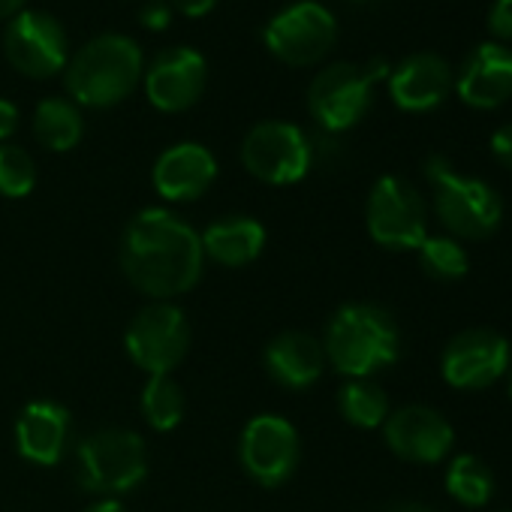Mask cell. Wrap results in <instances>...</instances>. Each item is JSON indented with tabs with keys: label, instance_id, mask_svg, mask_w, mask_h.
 <instances>
[{
	"label": "cell",
	"instance_id": "1",
	"mask_svg": "<svg viewBox=\"0 0 512 512\" xmlns=\"http://www.w3.org/2000/svg\"><path fill=\"white\" fill-rule=\"evenodd\" d=\"M205 266L199 232L169 208H142L121 235V269L154 302L190 293Z\"/></svg>",
	"mask_w": 512,
	"mask_h": 512
},
{
	"label": "cell",
	"instance_id": "2",
	"mask_svg": "<svg viewBox=\"0 0 512 512\" xmlns=\"http://www.w3.org/2000/svg\"><path fill=\"white\" fill-rule=\"evenodd\" d=\"M145 73L142 46L127 34H100L88 40L64 70L67 94L85 109H112L124 103Z\"/></svg>",
	"mask_w": 512,
	"mask_h": 512
},
{
	"label": "cell",
	"instance_id": "3",
	"mask_svg": "<svg viewBox=\"0 0 512 512\" xmlns=\"http://www.w3.org/2000/svg\"><path fill=\"white\" fill-rule=\"evenodd\" d=\"M326 362L350 377V380H371L377 371L389 368L401 353V332L392 314L380 305L356 302L344 305L323 338Z\"/></svg>",
	"mask_w": 512,
	"mask_h": 512
},
{
	"label": "cell",
	"instance_id": "4",
	"mask_svg": "<svg viewBox=\"0 0 512 512\" xmlns=\"http://www.w3.org/2000/svg\"><path fill=\"white\" fill-rule=\"evenodd\" d=\"M425 175L434 190L437 220L452 238L482 241L500 226L503 199L488 181L455 172V166L440 154L428 157Z\"/></svg>",
	"mask_w": 512,
	"mask_h": 512
},
{
	"label": "cell",
	"instance_id": "5",
	"mask_svg": "<svg viewBox=\"0 0 512 512\" xmlns=\"http://www.w3.org/2000/svg\"><path fill=\"white\" fill-rule=\"evenodd\" d=\"M76 473L85 491L118 497L133 491L148 473V446L130 428H103L76 449Z\"/></svg>",
	"mask_w": 512,
	"mask_h": 512
},
{
	"label": "cell",
	"instance_id": "6",
	"mask_svg": "<svg viewBox=\"0 0 512 512\" xmlns=\"http://www.w3.org/2000/svg\"><path fill=\"white\" fill-rule=\"evenodd\" d=\"M380 79H389L386 61H371L365 67L338 61L323 67L308 88L311 118L326 133H344L356 127L368 115L374 100V82Z\"/></svg>",
	"mask_w": 512,
	"mask_h": 512
},
{
	"label": "cell",
	"instance_id": "7",
	"mask_svg": "<svg viewBox=\"0 0 512 512\" xmlns=\"http://www.w3.org/2000/svg\"><path fill=\"white\" fill-rule=\"evenodd\" d=\"M338 40V19L329 7L317 0H296L269 19L263 28L266 49L287 67H314L320 64Z\"/></svg>",
	"mask_w": 512,
	"mask_h": 512
},
{
	"label": "cell",
	"instance_id": "8",
	"mask_svg": "<svg viewBox=\"0 0 512 512\" xmlns=\"http://www.w3.org/2000/svg\"><path fill=\"white\" fill-rule=\"evenodd\" d=\"M241 163L256 181L287 187L311 172L314 145L308 133L290 121H260L241 142Z\"/></svg>",
	"mask_w": 512,
	"mask_h": 512
},
{
	"label": "cell",
	"instance_id": "9",
	"mask_svg": "<svg viewBox=\"0 0 512 512\" xmlns=\"http://www.w3.org/2000/svg\"><path fill=\"white\" fill-rule=\"evenodd\" d=\"M371 238L386 250H416L428 238V211L419 190L398 175H383L365 205Z\"/></svg>",
	"mask_w": 512,
	"mask_h": 512
},
{
	"label": "cell",
	"instance_id": "10",
	"mask_svg": "<svg viewBox=\"0 0 512 512\" xmlns=\"http://www.w3.org/2000/svg\"><path fill=\"white\" fill-rule=\"evenodd\" d=\"M127 356L148 377L172 374L190 350V323L172 302H154L142 308L124 332Z\"/></svg>",
	"mask_w": 512,
	"mask_h": 512
},
{
	"label": "cell",
	"instance_id": "11",
	"mask_svg": "<svg viewBox=\"0 0 512 512\" xmlns=\"http://www.w3.org/2000/svg\"><path fill=\"white\" fill-rule=\"evenodd\" d=\"M4 55L19 76L34 82L52 79L70 64L67 28L43 10H22L7 22Z\"/></svg>",
	"mask_w": 512,
	"mask_h": 512
},
{
	"label": "cell",
	"instance_id": "12",
	"mask_svg": "<svg viewBox=\"0 0 512 512\" xmlns=\"http://www.w3.org/2000/svg\"><path fill=\"white\" fill-rule=\"evenodd\" d=\"M299 455H302V443L296 425L275 413L253 416L238 440L241 467L253 482H260L266 488L284 485L296 473Z\"/></svg>",
	"mask_w": 512,
	"mask_h": 512
},
{
	"label": "cell",
	"instance_id": "13",
	"mask_svg": "<svg viewBox=\"0 0 512 512\" xmlns=\"http://www.w3.org/2000/svg\"><path fill=\"white\" fill-rule=\"evenodd\" d=\"M208 85L205 55L193 46H172L151 58L142 73V88L157 112L178 115L193 109Z\"/></svg>",
	"mask_w": 512,
	"mask_h": 512
},
{
	"label": "cell",
	"instance_id": "14",
	"mask_svg": "<svg viewBox=\"0 0 512 512\" xmlns=\"http://www.w3.org/2000/svg\"><path fill=\"white\" fill-rule=\"evenodd\" d=\"M512 362L509 341L494 329H467L455 335L440 359L443 380L455 389H488Z\"/></svg>",
	"mask_w": 512,
	"mask_h": 512
},
{
	"label": "cell",
	"instance_id": "15",
	"mask_svg": "<svg viewBox=\"0 0 512 512\" xmlns=\"http://www.w3.org/2000/svg\"><path fill=\"white\" fill-rule=\"evenodd\" d=\"M386 446L413 464H437L449 455L455 443V431L449 419L425 404H407L386 416L383 422Z\"/></svg>",
	"mask_w": 512,
	"mask_h": 512
},
{
	"label": "cell",
	"instance_id": "16",
	"mask_svg": "<svg viewBox=\"0 0 512 512\" xmlns=\"http://www.w3.org/2000/svg\"><path fill=\"white\" fill-rule=\"evenodd\" d=\"M217 178V160L214 154L199 142H178L169 145L151 172L154 190L166 202H190L199 199Z\"/></svg>",
	"mask_w": 512,
	"mask_h": 512
},
{
	"label": "cell",
	"instance_id": "17",
	"mask_svg": "<svg viewBox=\"0 0 512 512\" xmlns=\"http://www.w3.org/2000/svg\"><path fill=\"white\" fill-rule=\"evenodd\" d=\"M452 88V70L434 52L410 55L389 73V97L404 112H431Z\"/></svg>",
	"mask_w": 512,
	"mask_h": 512
},
{
	"label": "cell",
	"instance_id": "18",
	"mask_svg": "<svg viewBox=\"0 0 512 512\" xmlns=\"http://www.w3.org/2000/svg\"><path fill=\"white\" fill-rule=\"evenodd\" d=\"M458 97L473 109H497L512 97V49L482 43L452 82Z\"/></svg>",
	"mask_w": 512,
	"mask_h": 512
},
{
	"label": "cell",
	"instance_id": "19",
	"mask_svg": "<svg viewBox=\"0 0 512 512\" xmlns=\"http://www.w3.org/2000/svg\"><path fill=\"white\" fill-rule=\"evenodd\" d=\"M70 413L55 401H31L16 422L19 455L40 467H55L70 446Z\"/></svg>",
	"mask_w": 512,
	"mask_h": 512
},
{
	"label": "cell",
	"instance_id": "20",
	"mask_svg": "<svg viewBox=\"0 0 512 512\" xmlns=\"http://www.w3.org/2000/svg\"><path fill=\"white\" fill-rule=\"evenodd\" d=\"M266 374L284 386V389H308L323 377L326 368V350L323 341H317L308 332H284L275 341H269L263 353Z\"/></svg>",
	"mask_w": 512,
	"mask_h": 512
},
{
	"label": "cell",
	"instance_id": "21",
	"mask_svg": "<svg viewBox=\"0 0 512 512\" xmlns=\"http://www.w3.org/2000/svg\"><path fill=\"white\" fill-rule=\"evenodd\" d=\"M199 238L208 260L226 269H244L253 260H260V253L266 247V226L256 217L232 214L214 220L205 232H199Z\"/></svg>",
	"mask_w": 512,
	"mask_h": 512
},
{
	"label": "cell",
	"instance_id": "22",
	"mask_svg": "<svg viewBox=\"0 0 512 512\" xmlns=\"http://www.w3.org/2000/svg\"><path fill=\"white\" fill-rule=\"evenodd\" d=\"M85 133V121H82V109L67 100V97H46L40 100L37 112H34V136L43 148L64 154L73 151L82 142Z\"/></svg>",
	"mask_w": 512,
	"mask_h": 512
},
{
	"label": "cell",
	"instance_id": "23",
	"mask_svg": "<svg viewBox=\"0 0 512 512\" xmlns=\"http://www.w3.org/2000/svg\"><path fill=\"white\" fill-rule=\"evenodd\" d=\"M446 491L470 509H479L494 494V473L491 467L476 455H458L452 458L446 470Z\"/></svg>",
	"mask_w": 512,
	"mask_h": 512
},
{
	"label": "cell",
	"instance_id": "24",
	"mask_svg": "<svg viewBox=\"0 0 512 512\" xmlns=\"http://www.w3.org/2000/svg\"><path fill=\"white\" fill-rule=\"evenodd\" d=\"M142 416L154 431H172L184 419V392L172 380V374H157L148 377L142 386Z\"/></svg>",
	"mask_w": 512,
	"mask_h": 512
},
{
	"label": "cell",
	"instance_id": "25",
	"mask_svg": "<svg viewBox=\"0 0 512 512\" xmlns=\"http://www.w3.org/2000/svg\"><path fill=\"white\" fill-rule=\"evenodd\" d=\"M341 416L356 428H377L389 416V398L374 380H350L338 392Z\"/></svg>",
	"mask_w": 512,
	"mask_h": 512
},
{
	"label": "cell",
	"instance_id": "26",
	"mask_svg": "<svg viewBox=\"0 0 512 512\" xmlns=\"http://www.w3.org/2000/svg\"><path fill=\"white\" fill-rule=\"evenodd\" d=\"M416 253H419V263H422L425 275H431L437 281H461L470 269L467 250L452 235H428L416 247Z\"/></svg>",
	"mask_w": 512,
	"mask_h": 512
},
{
	"label": "cell",
	"instance_id": "27",
	"mask_svg": "<svg viewBox=\"0 0 512 512\" xmlns=\"http://www.w3.org/2000/svg\"><path fill=\"white\" fill-rule=\"evenodd\" d=\"M37 184V166L34 157L10 142H0V196L22 199Z\"/></svg>",
	"mask_w": 512,
	"mask_h": 512
},
{
	"label": "cell",
	"instance_id": "28",
	"mask_svg": "<svg viewBox=\"0 0 512 512\" xmlns=\"http://www.w3.org/2000/svg\"><path fill=\"white\" fill-rule=\"evenodd\" d=\"M172 7H169V0H148V4L139 10V25L151 34H163L169 31L172 25Z\"/></svg>",
	"mask_w": 512,
	"mask_h": 512
},
{
	"label": "cell",
	"instance_id": "29",
	"mask_svg": "<svg viewBox=\"0 0 512 512\" xmlns=\"http://www.w3.org/2000/svg\"><path fill=\"white\" fill-rule=\"evenodd\" d=\"M488 31L497 40H512V0H494L488 13Z\"/></svg>",
	"mask_w": 512,
	"mask_h": 512
},
{
	"label": "cell",
	"instance_id": "30",
	"mask_svg": "<svg viewBox=\"0 0 512 512\" xmlns=\"http://www.w3.org/2000/svg\"><path fill=\"white\" fill-rule=\"evenodd\" d=\"M491 154L497 157L500 166L512 169V124L494 130V136H491Z\"/></svg>",
	"mask_w": 512,
	"mask_h": 512
},
{
	"label": "cell",
	"instance_id": "31",
	"mask_svg": "<svg viewBox=\"0 0 512 512\" xmlns=\"http://www.w3.org/2000/svg\"><path fill=\"white\" fill-rule=\"evenodd\" d=\"M169 7L184 19H205L217 7V0H169Z\"/></svg>",
	"mask_w": 512,
	"mask_h": 512
},
{
	"label": "cell",
	"instance_id": "32",
	"mask_svg": "<svg viewBox=\"0 0 512 512\" xmlns=\"http://www.w3.org/2000/svg\"><path fill=\"white\" fill-rule=\"evenodd\" d=\"M19 121H22V112L13 100H4L0 97V142H7L16 130H19Z\"/></svg>",
	"mask_w": 512,
	"mask_h": 512
},
{
	"label": "cell",
	"instance_id": "33",
	"mask_svg": "<svg viewBox=\"0 0 512 512\" xmlns=\"http://www.w3.org/2000/svg\"><path fill=\"white\" fill-rule=\"evenodd\" d=\"M22 10H28V0H0V22L16 19Z\"/></svg>",
	"mask_w": 512,
	"mask_h": 512
},
{
	"label": "cell",
	"instance_id": "34",
	"mask_svg": "<svg viewBox=\"0 0 512 512\" xmlns=\"http://www.w3.org/2000/svg\"><path fill=\"white\" fill-rule=\"evenodd\" d=\"M85 512H124V506H121V500L118 497H100L97 503H91Z\"/></svg>",
	"mask_w": 512,
	"mask_h": 512
},
{
	"label": "cell",
	"instance_id": "35",
	"mask_svg": "<svg viewBox=\"0 0 512 512\" xmlns=\"http://www.w3.org/2000/svg\"><path fill=\"white\" fill-rule=\"evenodd\" d=\"M386 512H440V509H434V506H425V503H413V500H407V503H395V506H389Z\"/></svg>",
	"mask_w": 512,
	"mask_h": 512
},
{
	"label": "cell",
	"instance_id": "36",
	"mask_svg": "<svg viewBox=\"0 0 512 512\" xmlns=\"http://www.w3.org/2000/svg\"><path fill=\"white\" fill-rule=\"evenodd\" d=\"M509 395H512V362H509Z\"/></svg>",
	"mask_w": 512,
	"mask_h": 512
},
{
	"label": "cell",
	"instance_id": "37",
	"mask_svg": "<svg viewBox=\"0 0 512 512\" xmlns=\"http://www.w3.org/2000/svg\"><path fill=\"white\" fill-rule=\"evenodd\" d=\"M350 4H365V0H350Z\"/></svg>",
	"mask_w": 512,
	"mask_h": 512
}]
</instances>
